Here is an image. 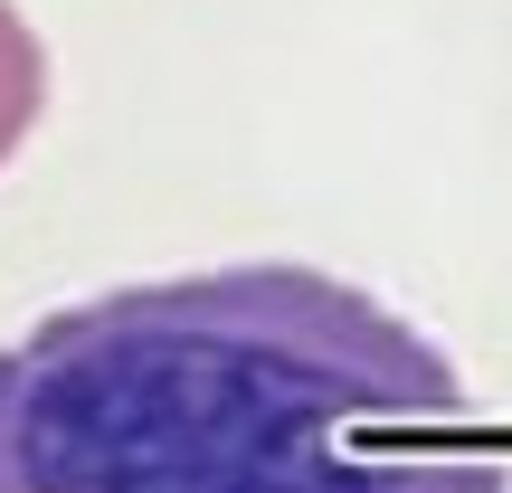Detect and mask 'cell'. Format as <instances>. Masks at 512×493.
<instances>
[{
    "instance_id": "obj_2",
    "label": "cell",
    "mask_w": 512,
    "mask_h": 493,
    "mask_svg": "<svg viewBox=\"0 0 512 493\" xmlns=\"http://www.w3.org/2000/svg\"><path fill=\"white\" fill-rule=\"evenodd\" d=\"M38 105H48V48H38V29L0 0V162L29 143Z\"/></svg>"
},
{
    "instance_id": "obj_1",
    "label": "cell",
    "mask_w": 512,
    "mask_h": 493,
    "mask_svg": "<svg viewBox=\"0 0 512 493\" xmlns=\"http://www.w3.org/2000/svg\"><path fill=\"white\" fill-rule=\"evenodd\" d=\"M465 380L313 266L114 285L0 342V493H512Z\"/></svg>"
}]
</instances>
